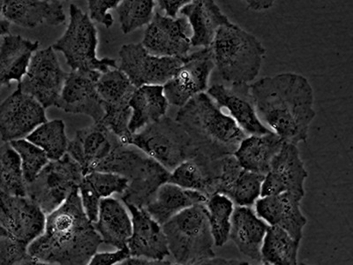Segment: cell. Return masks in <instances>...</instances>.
Returning <instances> with one entry per match:
<instances>
[{
    "label": "cell",
    "instance_id": "1",
    "mask_svg": "<svg viewBox=\"0 0 353 265\" xmlns=\"http://www.w3.org/2000/svg\"><path fill=\"white\" fill-rule=\"evenodd\" d=\"M258 118L283 143H305L316 112L313 87L295 72L264 77L249 85Z\"/></svg>",
    "mask_w": 353,
    "mask_h": 265
},
{
    "label": "cell",
    "instance_id": "2",
    "mask_svg": "<svg viewBox=\"0 0 353 265\" xmlns=\"http://www.w3.org/2000/svg\"><path fill=\"white\" fill-rule=\"evenodd\" d=\"M102 243L85 213L78 188L46 215L44 231L28 246V254L53 264L87 265Z\"/></svg>",
    "mask_w": 353,
    "mask_h": 265
},
{
    "label": "cell",
    "instance_id": "3",
    "mask_svg": "<svg viewBox=\"0 0 353 265\" xmlns=\"http://www.w3.org/2000/svg\"><path fill=\"white\" fill-rule=\"evenodd\" d=\"M175 121L191 135L201 154L211 159L234 154L248 137L207 93L197 95L181 107Z\"/></svg>",
    "mask_w": 353,
    "mask_h": 265
},
{
    "label": "cell",
    "instance_id": "4",
    "mask_svg": "<svg viewBox=\"0 0 353 265\" xmlns=\"http://www.w3.org/2000/svg\"><path fill=\"white\" fill-rule=\"evenodd\" d=\"M210 48L217 72L231 85L254 81L266 56L261 41L235 23L221 27Z\"/></svg>",
    "mask_w": 353,
    "mask_h": 265
},
{
    "label": "cell",
    "instance_id": "5",
    "mask_svg": "<svg viewBox=\"0 0 353 265\" xmlns=\"http://www.w3.org/2000/svg\"><path fill=\"white\" fill-rule=\"evenodd\" d=\"M97 172L124 177L128 186L121 195L123 204L144 209L171 173L137 147L121 144L97 167Z\"/></svg>",
    "mask_w": 353,
    "mask_h": 265
},
{
    "label": "cell",
    "instance_id": "6",
    "mask_svg": "<svg viewBox=\"0 0 353 265\" xmlns=\"http://www.w3.org/2000/svg\"><path fill=\"white\" fill-rule=\"evenodd\" d=\"M170 255L179 265H193L215 257L206 204L181 211L162 226Z\"/></svg>",
    "mask_w": 353,
    "mask_h": 265
},
{
    "label": "cell",
    "instance_id": "7",
    "mask_svg": "<svg viewBox=\"0 0 353 265\" xmlns=\"http://www.w3.org/2000/svg\"><path fill=\"white\" fill-rule=\"evenodd\" d=\"M129 145L143 151L170 173L201 154L185 128L166 116L132 135Z\"/></svg>",
    "mask_w": 353,
    "mask_h": 265
},
{
    "label": "cell",
    "instance_id": "8",
    "mask_svg": "<svg viewBox=\"0 0 353 265\" xmlns=\"http://www.w3.org/2000/svg\"><path fill=\"white\" fill-rule=\"evenodd\" d=\"M97 30L90 17L78 6H70V21L65 32L52 49L64 55L66 64L75 70H92L105 74L118 69L116 59H99L97 55Z\"/></svg>",
    "mask_w": 353,
    "mask_h": 265
},
{
    "label": "cell",
    "instance_id": "9",
    "mask_svg": "<svg viewBox=\"0 0 353 265\" xmlns=\"http://www.w3.org/2000/svg\"><path fill=\"white\" fill-rule=\"evenodd\" d=\"M83 177V168L66 153L61 159L50 161L36 179L26 184L27 197L48 215L65 203Z\"/></svg>",
    "mask_w": 353,
    "mask_h": 265
},
{
    "label": "cell",
    "instance_id": "10",
    "mask_svg": "<svg viewBox=\"0 0 353 265\" xmlns=\"http://www.w3.org/2000/svg\"><path fill=\"white\" fill-rule=\"evenodd\" d=\"M135 90L137 88L119 69L101 75L97 81V91L105 110L100 123L117 135L125 146H129L132 137L128 128L132 115L129 102Z\"/></svg>",
    "mask_w": 353,
    "mask_h": 265
},
{
    "label": "cell",
    "instance_id": "11",
    "mask_svg": "<svg viewBox=\"0 0 353 265\" xmlns=\"http://www.w3.org/2000/svg\"><path fill=\"white\" fill-rule=\"evenodd\" d=\"M119 70L137 88L163 86L183 65L185 59L150 55L143 44H124L119 50Z\"/></svg>",
    "mask_w": 353,
    "mask_h": 265
},
{
    "label": "cell",
    "instance_id": "12",
    "mask_svg": "<svg viewBox=\"0 0 353 265\" xmlns=\"http://www.w3.org/2000/svg\"><path fill=\"white\" fill-rule=\"evenodd\" d=\"M68 75L59 65L55 50L50 46L34 53L26 75L18 88L39 101L46 109L58 104Z\"/></svg>",
    "mask_w": 353,
    "mask_h": 265
},
{
    "label": "cell",
    "instance_id": "13",
    "mask_svg": "<svg viewBox=\"0 0 353 265\" xmlns=\"http://www.w3.org/2000/svg\"><path fill=\"white\" fill-rule=\"evenodd\" d=\"M214 68L210 47L189 53L171 80L163 86L169 105L182 107L197 95L205 93Z\"/></svg>",
    "mask_w": 353,
    "mask_h": 265
},
{
    "label": "cell",
    "instance_id": "14",
    "mask_svg": "<svg viewBox=\"0 0 353 265\" xmlns=\"http://www.w3.org/2000/svg\"><path fill=\"white\" fill-rule=\"evenodd\" d=\"M46 220V214L31 199L0 191V226L10 238L28 247L43 233Z\"/></svg>",
    "mask_w": 353,
    "mask_h": 265
},
{
    "label": "cell",
    "instance_id": "15",
    "mask_svg": "<svg viewBox=\"0 0 353 265\" xmlns=\"http://www.w3.org/2000/svg\"><path fill=\"white\" fill-rule=\"evenodd\" d=\"M191 35L185 17L172 19L157 12L145 30L141 44L150 55L184 59L192 48Z\"/></svg>",
    "mask_w": 353,
    "mask_h": 265
},
{
    "label": "cell",
    "instance_id": "16",
    "mask_svg": "<svg viewBox=\"0 0 353 265\" xmlns=\"http://www.w3.org/2000/svg\"><path fill=\"white\" fill-rule=\"evenodd\" d=\"M46 121V109L19 88L0 105V135L5 143L27 137Z\"/></svg>",
    "mask_w": 353,
    "mask_h": 265
},
{
    "label": "cell",
    "instance_id": "17",
    "mask_svg": "<svg viewBox=\"0 0 353 265\" xmlns=\"http://www.w3.org/2000/svg\"><path fill=\"white\" fill-rule=\"evenodd\" d=\"M101 72L92 70H75L69 72L56 107L65 112L91 117L99 123L105 116L97 81Z\"/></svg>",
    "mask_w": 353,
    "mask_h": 265
},
{
    "label": "cell",
    "instance_id": "18",
    "mask_svg": "<svg viewBox=\"0 0 353 265\" xmlns=\"http://www.w3.org/2000/svg\"><path fill=\"white\" fill-rule=\"evenodd\" d=\"M308 173L297 145L283 143L281 150L270 164L264 177L261 197L292 192L305 195V182Z\"/></svg>",
    "mask_w": 353,
    "mask_h": 265
},
{
    "label": "cell",
    "instance_id": "19",
    "mask_svg": "<svg viewBox=\"0 0 353 265\" xmlns=\"http://www.w3.org/2000/svg\"><path fill=\"white\" fill-rule=\"evenodd\" d=\"M121 144L119 137L102 123H94L78 130L74 140L69 141L68 154L81 166L85 176L96 171Z\"/></svg>",
    "mask_w": 353,
    "mask_h": 265
},
{
    "label": "cell",
    "instance_id": "20",
    "mask_svg": "<svg viewBox=\"0 0 353 265\" xmlns=\"http://www.w3.org/2000/svg\"><path fill=\"white\" fill-rule=\"evenodd\" d=\"M304 197L292 192L261 197L254 204V211L270 226L279 227L296 241L301 242L307 223L301 209Z\"/></svg>",
    "mask_w": 353,
    "mask_h": 265
},
{
    "label": "cell",
    "instance_id": "21",
    "mask_svg": "<svg viewBox=\"0 0 353 265\" xmlns=\"http://www.w3.org/2000/svg\"><path fill=\"white\" fill-rule=\"evenodd\" d=\"M207 94L220 107L228 110L230 116L245 135H261L270 132L258 118L248 84H213Z\"/></svg>",
    "mask_w": 353,
    "mask_h": 265
},
{
    "label": "cell",
    "instance_id": "22",
    "mask_svg": "<svg viewBox=\"0 0 353 265\" xmlns=\"http://www.w3.org/2000/svg\"><path fill=\"white\" fill-rule=\"evenodd\" d=\"M125 206L132 219V235L128 242L130 257L163 260L169 257L168 242L162 226L144 209L131 204Z\"/></svg>",
    "mask_w": 353,
    "mask_h": 265
},
{
    "label": "cell",
    "instance_id": "23",
    "mask_svg": "<svg viewBox=\"0 0 353 265\" xmlns=\"http://www.w3.org/2000/svg\"><path fill=\"white\" fill-rule=\"evenodd\" d=\"M0 17L26 28L42 24L59 26L65 21L63 5L59 0H0Z\"/></svg>",
    "mask_w": 353,
    "mask_h": 265
},
{
    "label": "cell",
    "instance_id": "24",
    "mask_svg": "<svg viewBox=\"0 0 353 265\" xmlns=\"http://www.w3.org/2000/svg\"><path fill=\"white\" fill-rule=\"evenodd\" d=\"M179 14L187 19L190 25L192 47L209 48L217 30L233 23L213 0H191L182 8Z\"/></svg>",
    "mask_w": 353,
    "mask_h": 265
},
{
    "label": "cell",
    "instance_id": "25",
    "mask_svg": "<svg viewBox=\"0 0 353 265\" xmlns=\"http://www.w3.org/2000/svg\"><path fill=\"white\" fill-rule=\"evenodd\" d=\"M219 172L220 159H211L199 154L173 170L168 182L210 197L216 194Z\"/></svg>",
    "mask_w": 353,
    "mask_h": 265
},
{
    "label": "cell",
    "instance_id": "26",
    "mask_svg": "<svg viewBox=\"0 0 353 265\" xmlns=\"http://www.w3.org/2000/svg\"><path fill=\"white\" fill-rule=\"evenodd\" d=\"M93 224L102 242L112 246L117 251H128V242L132 235V219L122 202L112 197L102 199L99 217Z\"/></svg>",
    "mask_w": 353,
    "mask_h": 265
},
{
    "label": "cell",
    "instance_id": "27",
    "mask_svg": "<svg viewBox=\"0 0 353 265\" xmlns=\"http://www.w3.org/2000/svg\"><path fill=\"white\" fill-rule=\"evenodd\" d=\"M270 226L251 207L234 208L230 239L245 257L261 263V251Z\"/></svg>",
    "mask_w": 353,
    "mask_h": 265
},
{
    "label": "cell",
    "instance_id": "28",
    "mask_svg": "<svg viewBox=\"0 0 353 265\" xmlns=\"http://www.w3.org/2000/svg\"><path fill=\"white\" fill-rule=\"evenodd\" d=\"M208 199L209 197L200 192L167 182L161 186L144 210L162 226L181 211L194 205L206 204Z\"/></svg>",
    "mask_w": 353,
    "mask_h": 265
},
{
    "label": "cell",
    "instance_id": "29",
    "mask_svg": "<svg viewBox=\"0 0 353 265\" xmlns=\"http://www.w3.org/2000/svg\"><path fill=\"white\" fill-rule=\"evenodd\" d=\"M39 47V41L33 42L12 35L4 37L0 46V90L4 86L10 88L12 81L21 83Z\"/></svg>",
    "mask_w": 353,
    "mask_h": 265
},
{
    "label": "cell",
    "instance_id": "30",
    "mask_svg": "<svg viewBox=\"0 0 353 265\" xmlns=\"http://www.w3.org/2000/svg\"><path fill=\"white\" fill-rule=\"evenodd\" d=\"M283 141L273 132L261 135H249L239 144L233 156L243 169L266 175L270 164L279 153Z\"/></svg>",
    "mask_w": 353,
    "mask_h": 265
},
{
    "label": "cell",
    "instance_id": "31",
    "mask_svg": "<svg viewBox=\"0 0 353 265\" xmlns=\"http://www.w3.org/2000/svg\"><path fill=\"white\" fill-rule=\"evenodd\" d=\"M129 106L132 115L128 128L134 135L165 117L169 103L163 86H143L135 90Z\"/></svg>",
    "mask_w": 353,
    "mask_h": 265
},
{
    "label": "cell",
    "instance_id": "32",
    "mask_svg": "<svg viewBox=\"0 0 353 265\" xmlns=\"http://www.w3.org/2000/svg\"><path fill=\"white\" fill-rule=\"evenodd\" d=\"M299 245L301 242L285 230L270 226L261 247V262L272 265H298Z\"/></svg>",
    "mask_w": 353,
    "mask_h": 265
},
{
    "label": "cell",
    "instance_id": "33",
    "mask_svg": "<svg viewBox=\"0 0 353 265\" xmlns=\"http://www.w3.org/2000/svg\"><path fill=\"white\" fill-rule=\"evenodd\" d=\"M62 119L46 121L28 135L26 140L46 153L50 161L61 159L68 153L69 140Z\"/></svg>",
    "mask_w": 353,
    "mask_h": 265
},
{
    "label": "cell",
    "instance_id": "34",
    "mask_svg": "<svg viewBox=\"0 0 353 265\" xmlns=\"http://www.w3.org/2000/svg\"><path fill=\"white\" fill-rule=\"evenodd\" d=\"M0 191L15 197H27L21 157L9 143L0 147Z\"/></svg>",
    "mask_w": 353,
    "mask_h": 265
},
{
    "label": "cell",
    "instance_id": "35",
    "mask_svg": "<svg viewBox=\"0 0 353 265\" xmlns=\"http://www.w3.org/2000/svg\"><path fill=\"white\" fill-rule=\"evenodd\" d=\"M206 208L214 244L223 247L230 239L234 204L223 194H214L208 199Z\"/></svg>",
    "mask_w": 353,
    "mask_h": 265
},
{
    "label": "cell",
    "instance_id": "36",
    "mask_svg": "<svg viewBox=\"0 0 353 265\" xmlns=\"http://www.w3.org/2000/svg\"><path fill=\"white\" fill-rule=\"evenodd\" d=\"M153 0H124L115 10L118 12L122 32L127 35L149 25L154 17Z\"/></svg>",
    "mask_w": 353,
    "mask_h": 265
},
{
    "label": "cell",
    "instance_id": "37",
    "mask_svg": "<svg viewBox=\"0 0 353 265\" xmlns=\"http://www.w3.org/2000/svg\"><path fill=\"white\" fill-rule=\"evenodd\" d=\"M264 175L243 169L228 197L239 207L254 206L261 197Z\"/></svg>",
    "mask_w": 353,
    "mask_h": 265
},
{
    "label": "cell",
    "instance_id": "38",
    "mask_svg": "<svg viewBox=\"0 0 353 265\" xmlns=\"http://www.w3.org/2000/svg\"><path fill=\"white\" fill-rule=\"evenodd\" d=\"M9 144L21 157L25 182L26 184L32 182L50 162L46 153L37 145L30 143L26 139L12 141Z\"/></svg>",
    "mask_w": 353,
    "mask_h": 265
},
{
    "label": "cell",
    "instance_id": "39",
    "mask_svg": "<svg viewBox=\"0 0 353 265\" xmlns=\"http://www.w3.org/2000/svg\"><path fill=\"white\" fill-rule=\"evenodd\" d=\"M84 179L101 199L110 197L114 194L121 195L128 186L127 179L115 173L94 171L88 173Z\"/></svg>",
    "mask_w": 353,
    "mask_h": 265
},
{
    "label": "cell",
    "instance_id": "40",
    "mask_svg": "<svg viewBox=\"0 0 353 265\" xmlns=\"http://www.w3.org/2000/svg\"><path fill=\"white\" fill-rule=\"evenodd\" d=\"M242 171V167L233 155H228V156L221 157L219 179L216 193L223 194L228 197L233 185L237 181Z\"/></svg>",
    "mask_w": 353,
    "mask_h": 265
},
{
    "label": "cell",
    "instance_id": "41",
    "mask_svg": "<svg viewBox=\"0 0 353 265\" xmlns=\"http://www.w3.org/2000/svg\"><path fill=\"white\" fill-rule=\"evenodd\" d=\"M28 257L24 243L10 237L0 239V265H15Z\"/></svg>",
    "mask_w": 353,
    "mask_h": 265
},
{
    "label": "cell",
    "instance_id": "42",
    "mask_svg": "<svg viewBox=\"0 0 353 265\" xmlns=\"http://www.w3.org/2000/svg\"><path fill=\"white\" fill-rule=\"evenodd\" d=\"M119 2V0H90L88 4L90 20L110 28L112 26L114 19L108 11L116 9Z\"/></svg>",
    "mask_w": 353,
    "mask_h": 265
},
{
    "label": "cell",
    "instance_id": "43",
    "mask_svg": "<svg viewBox=\"0 0 353 265\" xmlns=\"http://www.w3.org/2000/svg\"><path fill=\"white\" fill-rule=\"evenodd\" d=\"M79 193H80L81 204H83V210L88 219L91 222H96L97 217H99L100 202L102 199L96 194L84 177L83 181L79 186Z\"/></svg>",
    "mask_w": 353,
    "mask_h": 265
},
{
    "label": "cell",
    "instance_id": "44",
    "mask_svg": "<svg viewBox=\"0 0 353 265\" xmlns=\"http://www.w3.org/2000/svg\"><path fill=\"white\" fill-rule=\"evenodd\" d=\"M130 257L128 251L97 253L87 265H116Z\"/></svg>",
    "mask_w": 353,
    "mask_h": 265
},
{
    "label": "cell",
    "instance_id": "45",
    "mask_svg": "<svg viewBox=\"0 0 353 265\" xmlns=\"http://www.w3.org/2000/svg\"><path fill=\"white\" fill-rule=\"evenodd\" d=\"M190 1L191 0H159L157 3L160 10L165 12V17L176 19L182 8Z\"/></svg>",
    "mask_w": 353,
    "mask_h": 265
},
{
    "label": "cell",
    "instance_id": "46",
    "mask_svg": "<svg viewBox=\"0 0 353 265\" xmlns=\"http://www.w3.org/2000/svg\"><path fill=\"white\" fill-rule=\"evenodd\" d=\"M119 265H179L168 260H153L146 258L129 257Z\"/></svg>",
    "mask_w": 353,
    "mask_h": 265
},
{
    "label": "cell",
    "instance_id": "47",
    "mask_svg": "<svg viewBox=\"0 0 353 265\" xmlns=\"http://www.w3.org/2000/svg\"><path fill=\"white\" fill-rule=\"evenodd\" d=\"M193 265H248V263L247 262L214 257L198 262V263Z\"/></svg>",
    "mask_w": 353,
    "mask_h": 265
},
{
    "label": "cell",
    "instance_id": "48",
    "mask_svg": "<svg viewBox=\"0 0 353 265\" xmlns=\"http://www.w3.org/2000/svg\"><path fill=\"white\" fill-rule=\"evenodd\" d=\"M274 1H269V0H267V1H261V0H259V1H256V0H253V1H247L248 4V8L250 9V10L254 12H263L269 10L272 6H274Z\"/></svg>",
    "mask_w": 353,
    "mask_h": 265
},
{
    "label": "cell",
    "instance_id": "49",
    "mask_svg": "<svg viewBox=\"0 0 353 265\" xmlns=\"http://www.w3.org/2000/svg\"><path fill=\"white\" fill-rule=\"evenodd\" d=\"M15 265H58L53 264L50 263H46V262L40 261L39 259H36V258L31 257L30 255L27 258L20 262Z\"/></svg>",
    "mask_w": 353,
    "mask_h": 265
},
{
    "label": "cell",
    "instance_id": "50",
    "mask_svg": "<svg viewBox=\"0 0 353 265\" xmlns=\"http://www.w3.org/2000/svg\"><path fill=\"white\" fill-rule=\"evenodd\" d=\"M10 22L0 17V37L10 35Z\"/></svg>",
    "mask_w": 353,
    "mask_h": 265
},
{
    "label": "cell",
    "instance_id": "51",
    "mask_svg": "<svg viewBox=\"0 0 353 265\" xmlns=\"http://www.w3.org/2000/svg\"><path fill=\"white\" fill-rule=\"evenodd\" d=\"M6 237H10V236H9L8 233L6 232L1 226H0V239Z\"/></svg>",
    "mask_w": 353,
    "mask_h": 265
},
{
    "label": "cell",
    "instance_id": "52",
    "mask_svg": "<svg viewBox=\"0 0 353 265\" xmlns=\"http://www.w3.org/2000/svg\"><path fill=\"white\" fill-rule=\"evenodd\" d=\"M248 265H255V264H249ZM260 265H272V264H267V263H263V264H260Z\"/></svg>",
    "mask_w": 353,
    "mask_h": 265
},
{
    "label": "cell",
    "instance_id": "53",
    "mask_svg": "<svg viewBox=\"0 0 353 265\" xmlns=\"http://www.w3.org/2000/svg\"><path fill=\"white\" fill-rule=\"evenodd\" d=\"M301 265H308V264H301Z\"/></svg>",
    "mask_w": 353,
    "mask_h": 265
}]
</instances>
